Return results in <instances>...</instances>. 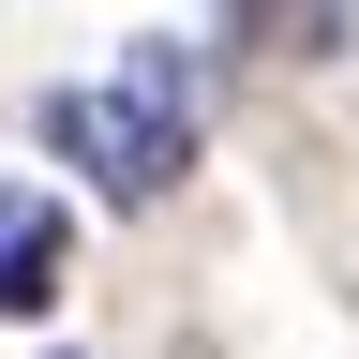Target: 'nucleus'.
<instances>
[{"label":"nucleus","instance_id":"nucleus-2","mask_svg":"<svg viewBox=\"0 0 359 359\" xmlns=\"http://www.w3.org/2000/svg\"><path fill=\"white\" fill-rule=\"evenodd\" d=\"M60 269H75V224L30 195V180H0V314H45L60 299Z\"/></svg>","mask_w":359,"mask_h":359},{"label":"nucleus","instance_id":"nucleus-3","mask_svg":"<svg viewBox=\"0 0 359 359\" xmlns=\"http://www.w3.org/2000/svg\"><path fill=\"white\" fill-rule=\"evenodd\" d=\"M344 0H224V45H255V60H330Z\"/></svg>","mask_w":359,"mask_h":359},{"label":"nucleus","instance_id":"nucleus-1","mask_svg":"<svg viewBox=\"0 0 359 359\" xmlns=\"http://www.w3.org/2000/svg\"><path fill=\"white\" fill-rule=\"evenodd\" d=\"M45 150H75L120 210L180 195V165H195V60L180 45H120L105 90H45Z\"/></svg>","mask_w":359,"mask_h":359}]
</instances>
